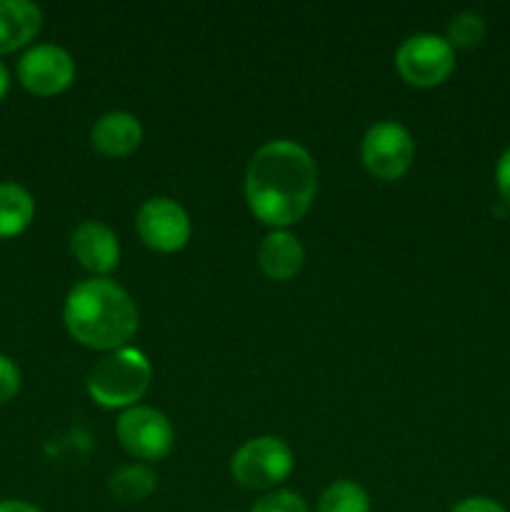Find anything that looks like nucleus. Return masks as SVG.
Here are the masks:
<instances>
[{
	"label": "nucleus",
	"instance_id": "f3484780",
	"mask_svg": "<svg viewBox=\"0 0 510 512\" xmlns=\"http://www.w3.org/2000/svg\"><path fill=\"white\" fill-rule=\"evenodd\" d=\"M485 38V20L483 15L478 13H460L455 15L453 20L448 23V35L445 40L450 43V48H460V50H470L475 45L483 43Z\"/></svg>",
	"mask_w": 510,
	"mask_h": 512
},
{
	"label": "nucleus",
	"instance_id": "dca6fc26",
	"mask_svg": "<svg viewBox=\"0 0 510 512\" xmlns=\"http://www.w3.org/2000/svg\"><path fill=\"white\" fill-rule=\"evenodd\" d=\"M318 512H370V498L355 480H335L320 495Z\"/></svg>",
	"mask_w": 510,
	"mask_h": 512
},
{
	"label": "nucleus",
	"instance_id": "ddd939ff",
	"mask_svg": "<svg viewBox=\"0 0 510 512\" xmlns=\"http://www.w3.org/2000/svg\"><path fill=\"white\" fill-rule=\"evenodd\" d=\"M258 263L270 280H290L303 268L305 250L293 233L273 230L260 243Z\"/></svg>",
	"mask_w": 510,
	"mask_h": 512
},
{
	"label": "nucleus",
	"instance_id": "aec40b11",
	"mask_svg": "<svg viewBox=\"0 0 510 512\" xmlns=\"http://www.w3.org/2000/svg\"><path fill=\"white\" fill-rule=\"evenodd\" d=\"M495 185H498L500 200L510 208V148L500 155L498 168H495Z\"/></svg>",
	"mask_w": 510,
	"mask_h": 512
},
{
	"label": "nucleus",
	"instance_id": "423d86ee",
	"mask_svg": "<svg viewBox=\"0 0 510 512\" xmlns=\"http://www.w3.org/2000/svg\"><path fill=\"white\" fill-rule=\"evenodd\" d=\"M363 165L380 180H398L415 160V140L408 128L395 120H380L365 133L360 145Z\"/></svg>",
	"mask_w": 510,
	"mask_h": 512
},
{
	"label": "nucleus",
	"instance_id": "4be33fe9",
	"mask_svg": "<svg viewBox=\"0 0 510 512\" xmlns=\"http://www.w3.org/2000/svg\"><path fill=\"white\" fill-rule=\"evenodd\" d=\"M0 512H43L25 500H0Z\"/></svg>",
	"mask_w": 510,
	"mask_h": 512
},
{
	"label": "nucleus",
	"instance_id": "7ed1b4c3",
	"mask_svg": "<svg viewBox=\"0 0 510 512\" xmlns=\"http://www.w3.org/2000/svg\"><path fill=\"white\" fill-rule=\"evenodd\" d=\"M153 368L135 348L103 355L88 373V395L103 408H133L150 388Z\"/></svg>",
	"mask_w": 510,
	"mask_h": 512
},
{
	"label": "nucleus",
	"instance_id": "9b49d317",
	"mask_svg": "<svg viewBox=\"0 0 510 512\" xmlns=\"http://www.w3.org/2000/svg\"><path fill=\"white\" fill-rule=\"evenodd\" d=\"M140 140H143V125L135 115L123 113V110L100 115L90 130L93 148L108 158H125V155L135 153Z\"/></svg>",
	"mask_w": 510,
	"mask_h": 512
},
{
	"label": "nucleus",
	"instance_id": "f03ea898",
	"mask_svg": "<svg viewBox=\"0 0 510 512\" xmlns=\"http://www.w3.org/2000/svg\"><path fill=\"white\" fill-rule=\"evenodd\" d=\"M68 333L90 350L113 353L138 330V305L115 280L90 278L73 285L65 298Z\"/></svg>",
	"mask_w": 510,
	"mask_h": 512
},
{
	"label": "nucleus",
	"instance_id": "0eeeda50",
	"mask_svg": "<svg viewBox=\"0 0 510 512\" xmlns=\"http://www.w3.org/2000/svg\"><path fill=\"white\" fill-rule=\"evenodd\" d=\"M120 445L138 460L165 458L173 450L175 433L170 420L160 410L148 408V405H133L125 410L115 423Z\"/></svg>",
	"mask_w": 510,
	"mask_h": 512
},
{
	"label": "nucleus",
	"instance_id": "4468645a",
	"mask_svg": "<svg viewBox=\"0 0 510 512\" xmlns=\"http://www.w3.org/2000/svg\"><path fill=\"white\" fill-rule=\"evenodd\" d=\"M35 200L23 185L0 183V238H15L33 223Z\"/></svg>",
	"mask_w": 510,
	"mask_h": 512
},
{
	"label": "nucleus",
	"instance_id": "39448f33",
	"mask_svg": "<svg viewBox=\"0 0 510 512\" xmlns=\"http://www.w3.org/2000/svg\"><path fill=\"white\" fill-rule=\"evenodd\" d=\"M400 78L415 88H435L455 70V50L440 35L418 33L400 43L395 53Z\"/></svg>",
	"mask_w": 510,
	"mask_h": 512
},
{
	"label": "nucleus",
	"instance_id": "9d476101",
	"mask_svg": "<svg viewBox=\"0 0 510 512\" xmlns=\"http://www.w3.org/2000/svg\"><path fill=\"white\" fill-rule=\"evenodd\" d=\"M70 250L80 268L93 273L95 278H105L120 265V243L118 235L110 225L100 220H85L70 235Z\"/></svg>",
	"mask_w": 510,
	"mask_h": 512
},
{
	"label": "nucleus",
	"instance_id": "f8f14e48",
	"mask_svg": "<svg viewBox=\"0 0 510 512\" xmlns=\"http://www.w3.org/2000/svg\"><path fill=\"white\" fill-rule=\"evenodd\" d=\"M43 25V13L28 0H0V55L25 48Z\"/></svg>",
	"mask_w": 510,
	"mask_h": 512
},
{
	"label": "nucleus",
	"instance_id": "f257e3e1",
	"mask_svg": "<svg viewBox=\"0 0 510 512\" xmlns=\"http://www.w3.org/2000/svg\"><path fill=\"white\" fill-rule=\"evenodd\" d=\"M318 190V168L295 140L260 145L245 170V200L260 223L285 230L310 210Z\"/></svg>",
	"mask_w": 510,
	"mask_h": 512
},
{
	"label": "nucleus",
	"instance_id": "1a4fd4ad",
	"mask_svg": "<svg viewBox=\"0 0 510 512\" xmlns=\"http://www.w3.org/2000/svg\"><path fill=\"white\" fill-rule=\"evenodd\" d=\"M140 240L158 253H175L190 240V218L173 198H150L140 205L135 218Z\"/></svg>",
	"mask_w": 510,
	"mask_h": 512
},
{
	"label": "nucleus",
	"instance_id": "5701e85b",
	"mask_svg": "<svg viewBox=\"0 0 510 512\" xmlns=\"http://www.w3.org/2000/svg\"><path fill=\"white\" fill-rule=\"evenodd\" d=\"M8 90H10V70L5 68V63L0 60V100L8 95Z\"/></svg>",
	"mask_w": 510,
	"mask_h": 512
},
{
	"label": "nucleus",
	"instance_id": "6e6552de",
	"mask_svg": "<svg viewBox=\"0 0 510 512\" xmlns=\"http://www.w3.org/2000/svg\"><path fill=\"white\" fill-rule=\"evenodd\" d=\"M75 78V60L65 48L53 43L33 45L18 63V80L28 93L50 98L70 88Z\"/></svg>",
	"mask_w": 510,
	"mask_h": 512
},
{
	"label": "nucleus",
	"instance_id": "20e7f679",
	"mask_svg": "<svg viewBox=\"0 0 510 512\" xmlns=\"http://www.w3.org/2000/svg\"><path fill=\"white\" fill-rule=\"evenodd\" d=\"M293 450L273 435H260L235 450L230 473L235 483L248 490H268L293 473Z\"/></svg>",
	"mask_w": 510,
	"mask_h": 512
},
{
	"label": "nucleus",
	"instance_id": "6ab92c4d",
	"mask_svg": "<svg viewBox=\"0 0 510 512\" xmlns=\"http://www.w3.org/2000/svg\"><path fill=\"white\" fill-rule=\"evenodd\" d=\"M20 390V370L8 355L0 353V405L10 403Z\"/></svg>",
	"mask_w": 510,
	"mask_h": 512
},
{
	"label": "nucleus",
	"instance_id": "a211bd4d",
	"mask_svg": "<svg viewBox=\"0 0 510 512\" xmlns=\"http://www.w3.org/2000/svg\"><path fill=\"white\" fill-rule=\"evenodd\" d=\"M250 512H310L308 503L293 490H275V493L263 495L255 500Z\"/></svg>",
	"mask_w": 510,
	"mask_h": 512
},
{
	"label": "nucleus",
	"instance_id": "412c9836",
	"mask_svg": "<svg viewBox=\"0 0 510 512\" xmlns=\"http://www.w3.org/2000/svg\"><path fill=\"white\" fill-rule=\"evenodd\" d=\"M450 512H505V508L490 498H465L458 505H453Z\"/></svg>",
	"mask_w": 510,
	"mask_h": 512
},
{
	"label": "nucleus",
	"instance_id": "2eb2a0df",
	"mask_svg": "<svg viewBox=\"0 0 510 512\" xmlns=\"http://www.w3.org/2000/svg\"><path fill=\"white\" fill-rule=\"evenodd\" d=\"M108 488L120 503H140L158 488V478L148 465H125L113 473Z\"/></svg>",
	"mask_w": 510,
	"mask_h": 512
}]
</instances>
